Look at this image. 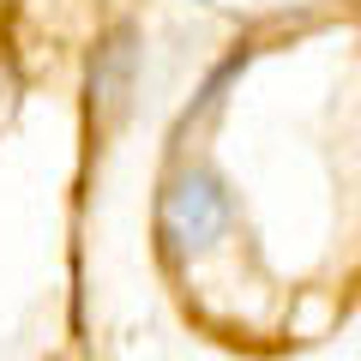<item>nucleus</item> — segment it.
Segmentation results:
<instances>
[{
  "label": "nucleus",
  "instance_id": "nucleus-1",
  "mask_svg": "<svg viewBox=\"0 0 361 361\" xmlns=\"http://www.w3.org/2000/svg\"><path fill=\"white\" fill-rule=\"evenodd\" d=\"M235 223V199L205 163L193 169H175L163 180V199H157V235H163V253L169 259H193L211 253V247L229 235Z\"/></svg>",
  "mask_w": 361,
  "mask_h": 361
},
{
  "label": "nucleus",
  "instance_id": "nucleus-2",
  "mask_svg": "<svg viewBox=\"0 0 361 361\" xmlns=\"http://www.w3.org/2000/svg\"><path fill=\"white\" fill-rule=\"evenodd\" d=\"M127 73H133V37L115 30V37L97 49V61H90V109L115 115L121 97H127Z\"/></svg>",
  "mask_w": 361,
  "mask_h": 361
}]
</instances>
